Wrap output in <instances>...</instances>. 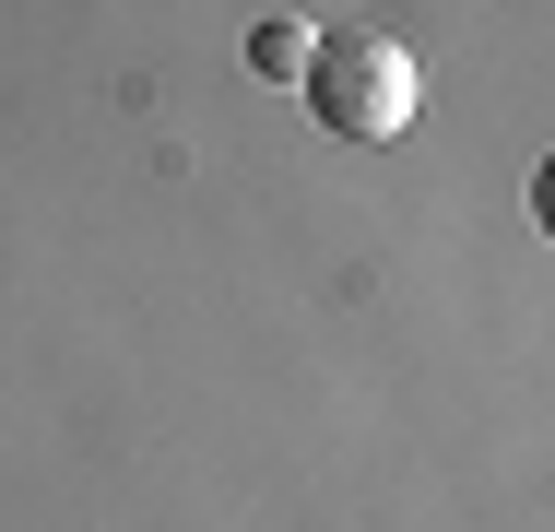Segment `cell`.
Listing matches in <instances>:
<instances>
[{
    "mask_svg": "<svg viewBox=\"0 0 555 532\" xmlns=\"http://www.w3.org/2000/svg\"><path fill=\"white\" fill-rule=\"evenodd\" d=\"M308 106L343 142H390V130H414V60L390 36H320L308 48Z\"/></svg>",
    "mask_w": 555,
    "mask_h": 532,
    "instance_id": "obj_1",
    "label": "cell"
},
{
    "mask_svg": "<svg viewBox=\"0 0 555 532\" xmlns=\"http://www.w3.org/2000/svg\"><path fill=\"white\" fill-rule=\"evenodd\" d=\"M308 48H320L308 24H260V36H248V72H260V84H296V72H308Z\"/></svg>",
    "mask_w": 555,
    "mask_h": 532,
    "instance_id": "obj_2",
    "label": "cell"
}]
</instances>
